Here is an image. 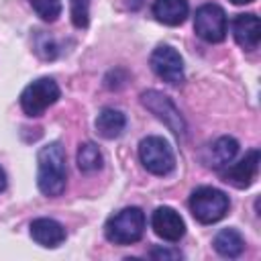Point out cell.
<instances>
[{
    "mask_svg": "<svg viewBox=\"0 0 261 261\" xmlns=\"http://www.w3.org/2000/svg\"><path fill=\"white\" fill-rule=\"evenodd\" d=\"M67 181L65 167V151L61 143H49L39 149L37 155V186L41 194L49 198H57L63 194Z\"/></svg>",
    "mask_w": 261,
    "mask_h": 261,
    "instance_id": "cell-1",
    "label": "cell"
},
{
    "mask_svg": "<svg viewBox=\"0 0 261 261\" xmlns=\"http://www.w3.org/2000/svg\"><path fill=\"white\" fill-rule=\"evenodd\" d=\"M190 212L202 224H214L222 220L230 208L228 196L212 186H200L190 194Z\"/></svg>",
    "mask_w": 261,
    "mask_h": 261,
    "instance_id": "cell-2",
    "label": "cell"
},
{
    "mask_svg": "<svg viewBox=\"0 0 261 261\" xmlns=\"http://www.w3.org/2000/svg\"><path fill=\"white\" fill-rule=\"evenodd\" d=\"M145 232V212L137 206L122 208L112 214L104 224V237L114 245H133L143 239Z\"/></svg>",
    "mask_w": 261,
    "mask_h": 261,
    "instance_id": "cell-3",
    "label": "cell"
},
{
    "mask_svg": "<svg viewBox=\"0 0 261 261\" xmlns=\"http://www.w3.org/2000/svg\"><path fill=\"white\" fill-rule=\"evenodd\" d=\"M139 159L143 167L153 175H167L175 167V155L163 137L151 135L139 143Z\"/></svg>",
    "mask_w": 261,
    "mask_h": 261,
    "instance_id": "cell-4",
    "label": "cell"
},
{
    "mask_svg": "<svg viewBox=\"0 0 261 261\" xmlns=\"http://www.w3.org/2000/svg\"><path fill=\"white\" fill-rule=\"evenodd\" d=\"M61 96V90L53 77H39L20 92V108L27 116H41Z\"/></svg>",
    "mask_w": 261,
    "mask_h": 261,
    "instance_id": "cell-5",
    "label": "cell"
},
{
    "mask_svg": "<svg viewBox=\"0 0 261 261\" xmlns=\"http://www.w3.org/2000/svg\"><path fill=\"white\" fill-rule=\"evenodd\" d=\"M141 104L149 112H153L155 118H159L175 137H179V139L186 137V130H188L186 120L169 96H165L163 92H157V90H147L141 94Z\"/></svg>",
    "mask_w": 261,
    "mask_h": 261,
    "instance_id": "cell-6",
    "label": "cell"
},
{
    "mask_svg": "<svg viewBox=\"0 0 261 261\" xmlns=\"http://www.w3.org/2000/svg\"><path fill=\"white\" fill-rule=\"evenodd\" d=\"M194 31L206 43H220L226 39L228 20L218 4H202L194 14Z\"/></svg>",
    "mask_w": 261,
    "mask_h": 261,
    "instance_id": "cell-7",
    "label": "cell"
},
{
    "mask_svg": "<svg viewBox=\"0 0 261 261\" xmlns=\"http://www.w3.org/2000/svg\"><path fill=\"white\" fill-rule=\"evenodd\" d=\"M149 65L157 77L171 86H179L184 82V59L171 45L155 47L149 57Z\"/></svg>",
    "mask_w": 261,
    "mask_h": 261,
    "instance_id": "cell-8",
    "label": "cell"
},
{
    "mask_svg": "<svg viewBox=\"0 0 261 261\" xmlns=\"http://www.w3.org/2000/svg\"><path fill=\"white\" fill-rule=\"evenodd\" d=\"M151 226H153V232L167 243H179L181 237L186 234V222L179 216V212L173 210L171 206L155 208L151 216Z\"/></svg>",
    "mask_w": 261,
    "mask_h": 261,
    "instance_id": "cell-9",
    "label": "cell"
},
{
    "mask_svg": "<svg viewBox=\"0 0 261 261\" xmlns=\"http://www.w3.org/2000/svg\"><path fill=\"white\" fill-rule=\"evenodd\" d=\"M257 171H259V149H251V151H247V155L241 161H237L232 165L228 163V167L220 171V177H222V181H226L239 190H245L255 181Z\"/></svg>",
    "mask_w": 261,
    "mask_h": 261,
    "instance_id": "cell-10",
    "label": "cell"
},
{
    "mask_svg": "<svg viewBox=\"0 0 261 261\" xmlns=\"http://www.w3.org/2000/svg\"><path fill=\"white\" fill-rule=\"evenodd\" d=\"M232 37L245 51H255L261 41V22L253 12L237 14L232 18Z\"/></svg>",
    "mask_w": 261,
    "mask_h": 261,
    "instance_id": "cell-11",
    "label": "cell"
},
{
    "mask_svg": "<svg viewBox=\"0 0 261 261\" xmlns=\"http://www.w3.org/2000/svg\"><path fill=\"white\" fill-rule=\"evenodd\" d=\"M31 237L37 245L47 247V249H55L65 241L67 232L63 228V224H59L53 218H35L31 222Z\"/></svg>",
    "mask_w": 261,
    "mask_h": 261,
    "instance_id": "cell-12",
    "label": "cell"
},
{
    "mask_svg": "<svg viewBox=\"0 0 261 261\" xmlns=\"http://www.w3.org/2000/svg\"><path fill=\"white\" fill-rule=\"evenodd\" d=\"M151 10L159 22L167 27H177L188 18L190 6L188 0H155Z\"/></svg>",
    "mask_w": 261,
    "mask_h": 261,
    "instance_id": "cell-13",
    "label": "cell"
},
{
    "mask_svg": "<svg viewBox=\"0 0 261 261\" xmlns=\"http://www.w3.org/2000/svg\"><path fill=\"white\" fill-rule=\"evenodd\" d=\"M239 153V143L232 137H218L210 147H208V157L206 165L212 169H222L226 167Z\"/></svg>",
    "mask_w": 261,
    "mask_h": 261,
    "instance_id": "cell-14",
    "label": "cell"
},
{
    "mask_svg": "<svg viewBox=\"0 0 261 261\" xmlns=\"http://www.w3.org/2000/svg\"><path fill=\"white\" fill-rule=\"evenodd\" d=\"M126 128V116L116 108H102L96 118V133L102 139H118Z\"/></svg>",
    "mask_w": 261,
    "mask_h": 261,
    "instance_id": "cell-15",
    "label": "cell"
},
{
    "mask_svg": "<svg viewBox=\"0 0 261 261\" xmlns=\"http://www.w3.org/2000/svg\"><path fill=\"white\" fill-rule=\"evenodd\" d=\"M212 247L220 257L237 259L245 251V239L237 228H222V230L216 232V237L212 241Z\"/></svg>",
    "mask_w": 261,
    "mask_h": 261,
    "instance_id": "cell-16",
    "label": "cell"
},
{
    "mask_svg": "<svg viewBox=\"0 0 261 261\" xmlns=\"http://www.w3.org/2000/svg\"><path fill=\"white\" fill-rule=\"evenodd\" d=\"M75 161H77V167L82 173H94V171H100L102 165H104V155L100 151V147L92 141H86L80 145L77 149V155H75Z\"/></svg>",
    "mask_w": 261,
    "mask_h": 261,
    "instance_id": "cell-17",
    "label": "cell"
},
{
    "mask_svg": "<svg viewBox=\"0 0 261 261\" xmlns=\"http://www.w3.org/2000/svg\"><path fill=\"white\" fill-rule=\"evenodd\" d=\"M29 4L45 22H53L61 14V0H29Z\"/></svg>",
    "mask_w": 261,
    "mask_h": 261,
    "instance_id": "cell-18",
    "label": "cell"
},
{
    "mask_svg": "<svg viewBox=\"0 0 261 261\" xmlns=\"http://www.w3.org/2000/svg\"><path fill=\"white\" fill-rule=\"evenodd\" d=\"M69 14L75 29H86L90 24V0H69Z\"/></svg>",
    "mask_w": 261,
    "mask_h": 261,
    "instance_id": "cell-19",
    "label": "cell"
},
{
    "mask_svg": "<svg viewBox=\"0 0 261 261\" xmlns=\"http://www.w3.org/2000/svg\"><path fill=\"white\" fill-rule=\"evenodd\" d=\"M35 47H37L35 51H37V53H39L41 57H45V59H53V57L57 55V49H55V45L51 43V37L43 35V31H39Z\"/></svg>",
    "mask_w": 261,
    "mask_h": 261,
    "instance_id": "cell-20",
    "label": "cell"
},
{
    "mask_svg": "<svg viewBox=\"0 0 261 261\" xmlns=\"http://www.w3.org/2000/svg\"><path fill=\"white\" fill-rule=\"evenodd\" d=\"M151 259H165V261H175V259H184V253L177 249H167V247H153L149 251Z\"/></svg>",
    "mask_w": 261,
    "mask_h": 261,
    "instance_id": "cell-21",
    "label": "cell"
},
{
    "mask_svg": "<svg viewBox=\"0 0 261 261\" xmlns=\"http://www.w3.org/2000/svg\"><path fill=\"white\" fill-rule=\"evenodd\" d=\"M6 184H8V181H6V173H4V169L0 167V194L6 190Z\"/></svg>",
    "mask_w": 261,
    "mask_h": 261,
    "instance_id": "cell-22",
    "label": "cell"
},
{
    "mask_svg": "<svg viewBox=\"0 0 261 261\" xmlns=\"http://www.w3.org/2000/svg\"><path fill=\"white\" fill-rule=\"evenodd\" d=\"M230 2H232V4H239V6H241V4H251L253 0H230Z\"/></svg>",
    "mask_w": 261,
    "mask_h": 261,
    "instance_id": "cell-23",
    "label": "cell"
}]
</instances>
